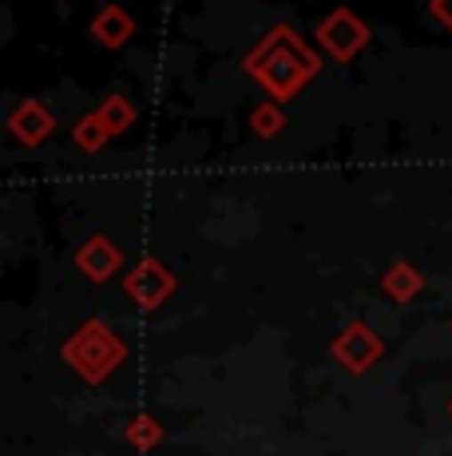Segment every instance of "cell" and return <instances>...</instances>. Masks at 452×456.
Instances as JSON below:
<instances>
[{
    "instance_id": "obj_1",
    "label": "cell",
    "mask_w": 452,
    "mask_h": 456,
    "mask_svg": "<svg viewBox=\"0 0 452 456\" xmlns=\"http://www.w3.org/2000/svg\"><path fill=\"white\" fill-rule=\"evenodd\" d=\"M242 72L266 92V100L290 103L306 92V84L318 80L321 52L306 44L290 24H274L254 48L242 56Z\"/></svg>"
},
{
    "instance_id": "obj_2",
    "label": "cell",
    "mask_w": 452,
    "mask_h": 456,
    "mask_svg": "<svg viewBox=\"0 0 452 456\" xmlns=\"http://www.w3.org/2000/svg\"><path fill=\"white\" fill-rule=\"evenodd\" d=\"M60 357H64V365L80 377L84 385H103L127 362V341L103 318H88L72 338H64Z\"/></svg>"
},
{
    "instance_id": "obj_3",
    "label": "cell",
    "mask_w": 452,
    "mask_h": 456,
    "mask_svg": "<svg viewBox=\"0 0 452 456\" xmlns=\"http://www.w3.org/2000/svg\"><path fill=\"white\" fill-rule=\"evenodd\" d=\"M373 40V28L361 20V12H353L350 4L329 8L314 28V44L326 52L334 64H353Z\"/></svg>"
},
{
    "instance_id": "obj_4",
    "label": "cell",
    "mask_w": 452,
    "mask_h": 456,
    "mask_svg": "<svg viewBox=\"0 0 452 456\" xmlns=\"http://www.w3.org/2000/svg\"><path fill=\"white\" fill-rule=\"evenodd\" d=\"M175 290H179V278L171 274L167 262L151 258V254H143V258H139L135 266L124 274V294L132 297L135 310H143V314H151V310H159V305H167Z\"/></svg>"
},
{
    "instance_id": "obj_5",
    "label": "cell",
    "mask_w": 452,
    "mask_h": 456,
    "mask_svg": "<svg viewBox=\"0 0 452 456\" xmlns=\"http://www.w3.org/2000/svg\"><path fill=\"white\" fill-rule=\"evenodd\" d=\"M329 357L350 373H369L373 365L385 357V341L369 322H350L334 341H329Z\"/></svg>"
},
{
    "instance_id": "obj_6",
    "label": "cell",
    "mask_w": 452,
    "mask_h": 456,
    "mask_svg": "<svg viewBox=\"0 0 452 456\" xmlns=\"http://www.w3.org/2000/svg\"><path fill=\"white\" fill-rule=\"evenodd\" d=\"M52 131H56V116H52V108L44 100H32V95L16 103L12 116H8V135H12L20 147L48 143Z\"/></svg>"
},
{
    "instance_id": "obj_7",
    "label": "cell",
    "mask_w": 452,
    "mask_h": 456,
    "mask_svg": "<svg viewBox=\"0 0 452 456\" xmlns=\"http://www.w3.org/2000/svg\"><path fill=\"white\" fill-rule=\"evenodd\" d=\"M119 266H124V250H119L116 239H108V234H92V239H84L80 250H76V270L95 286L111 282V278L119 274Z\"/></svg>"
},
{
    "instance_id": "obj_8",
    "label": "cell",
    "mask_w": 452,
    "mask_h": 456,
    "mask_svg": "<svg viewBox=\"0 0 452 456\" xmlns=\"http://www.w3.org/2000/svg\"><path fill=\"white\" fill-rule=\"evenodd\" d=\"M135 32H139V20L124 4H116V0H108V4L95 12V20L88 24V37L108 52L127 48V40H135Z\"/></svg>"
},
{
    "instance_id": "obj_9",
    "label": "cell",
    "mask_w": 452,
    "mask_h": 456,
    "mask_svg": "<svg viewBox=\"0 0 452 456\" xmlns=\"http://www.w3.org/2000/svg\"><path fill=\"white\" fill-rule=\"evenodd\" d=\"M421 290H424V274L405 258H397L393 266L381 274V294H385L389 302H397V305H408Z\"/></svg>"
},
{
    "instance_id": "obj_10",
    "label": "cell",
    "mask_w": 452,
    "mask_h": 456,
    "mask_svg": "<svg viewBox=\"0 0 452 456\" xmlns=\"http://www.w3.org/2000/svg\"><path fill=\"white\" fill-rule=\"evenodd\" d=\"M95 116L103 119V127H108V135L116 139V135H127V131L135 127V119H139V108L132 100H127L124 92H108L100 100V108H95Z\"/></svg>"
},
{
    "instance_id": "obj_11",
    "label": "cell",
    "mask_w": 452,
    "mask_h": 456,
    "mask_svg": "<svg viewBox=\"0 0 452 456\" xmlns=\"http://www.w3.org/2000/svg\"><path fill=\"white\" fill-rule=\"evenodd\" d=\"M163 425H159V417H151V413H135L132 420L124 425V441L132 444L135 452H155L163 444Z\"/></svg>"
},
{
    "instance_id": "obj_12",
    "label": "cell",
    "mask_w": 452,
    "mask_h": 456,
    "mask_svg": "<svg viewBox=\"0 0 452 456\" xmlns=\"http://www.w3.org/2000/svg\"><path fill=\"white\" fill-rule=\"evenodd\" d=\"M72 143L80 147L84 155H100L103 147L111 143V135H108V127H103V119L95 116V111H88V116H80L72 124Z\"/></svg>"
},
{
    "instance_id": "obj_13",
    "label": "cell",
    "mask_w": 452,
    "mask_h": 456,
    "mask_svg": "<svg viewBox=\"0 0 452 456\" xmlns=\"http://www.w3.org/2000/svg\"><path fill=\"white\" fill-rule=\"evenodd\" d=\"M250 131H254V139H278L286 131V103H274V100L254 103V111H250Z\"/></svg>"
},
{
    "instance_id": "obj_14",
    "label": "cell",
    "mask_w": 452,
    "mask_h": 456,
    "mask_svg": "<svg viewBox=\"0 0 452 456\" xmlns=\"http://www.w3.org/2000/svg\"><path fill=\"white\" fill-rule=\"evenodd\" d=\"M424 8H429V16L440 24V28L452 32V0H429Z\"/></svg>"
},
{
    "instance_id": "obj_15",
    "label": "cell",
    "mask_w": 452,
    "mask_h": 456,
    "mask_svg": "<svg viewBox=\"0 0 452 456\" xmlns=\"http://www.w3.org/2000/svg\"><path fill=\"white\" fill-rule=\"evenodd\" d=\"M448 330H452V322H448Z\"/></svg>"
},
{
    "instance_id": "obj_16",
    "label": "cell",
    "mask_w": 452,
    "mask_h": 456,
    "mask_svg": "<svg viewBox=\"0 0 452 456\" xmlns=\"http://www.w3.org/2000/svg\"><path fill=\"white\" fill-rule=\"evenodd\" d=\"M448 413H452V405H448Z\"/></svg>"
}]
</instances>
